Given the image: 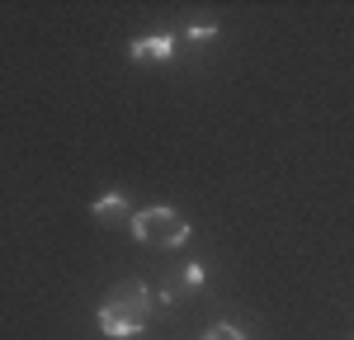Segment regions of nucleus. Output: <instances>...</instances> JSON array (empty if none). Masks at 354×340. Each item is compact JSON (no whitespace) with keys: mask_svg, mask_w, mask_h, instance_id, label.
Wrapping results in <instances>:
<instances>
[{"mask_svg":"<svg viewBox=\"0 0 354 340\" xmlns=\"http://www.w3.org/2000/svg\"><path fill=\"white\" fill-rule=\"evenodd\" d=\"M147 317H151V293L142 283H128V288H118L109 303L100 308V331L109 340L142 336L147 331Z\"/></svg>","mask_w":354,"mask_h":340,"instance_id":"nucleus-1","label":"nucleus"},{"mask_svg":"<svg viewBox=\"0 0 354 340\" xmlns=\"http://www.w3.org/2000/svg\"><path fill=\"white\" fill-rule=\"evenodd\" d=\"M133 236L142 241V246H161V251H170V246H185V241H189V223H185L175 208L156 203V208L133 213Z\"/></svg>","mask_w":354,"mask_h":340,"instance_id":"nucleus-2","label":"nucleus"},{"mask_svg":"<svg viewBox=\"0 0 354 340\" xmlns=\"http://www.w3.org/2000/svg\"><path fill=\"white\" fill-rule=\"evenodd\" d=\"M128 53H133V62H165V57L175 53V33H151V38H137Z\"/></svg>","mask_w":354,"mask_h":340,"instance_id":"nucleus-3","label":"nucleus"},{"mask_svg":"<svg viewBox=\"0 0 354 340\" xmlns=\"http://www.w3.org/2000/svg\"><path fill=\"white\" fill-rule=\"evenodd\" d=\"M100 223H118L123 213H128V198L123 194H104V198H95V208H90Z\"/></svg>","mask_w":354,"mask_h":340,"instance_id":"nucleus-4","label":"nucleus"},{"mask_svg":"<svg viewBox=\"0 0 354 340\" xmlns=\"http://www.w3.org/2000/svg\"><path fill=\"white\" fill-rule=\"evenodd\" d=\"M203 340H245V336L236 331V326H227V321H222V326H213V331H208Z\"/></svg>","mask_w":354,"mask_h":340,"instance_id":"nucleus-5","label":"nucleus"},{"mask_svg":"<svg viewBox=\"0 0 354 340\" xmlns=\"http://www.w3.org/2000/svg\"><path fill=\"white\" fill-rule=\"evenodd\" d=\"M185 288H203V265H189L185 270Z\"/></svg>","mask_w":354,"mask_h":340,"instance_id":"nucleus-6","label":"nucleus"}]
</instances>
